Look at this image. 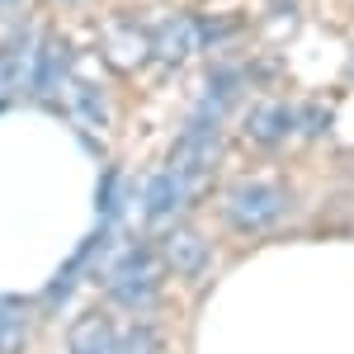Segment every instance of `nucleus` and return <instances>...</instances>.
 <instances>
[{"label":"nucleus","instance_id":"f257e3e1","mask_svg":"<svg viewBox=\"0 0 354 354\" xmlns=\"http://www.w3.org/2000/svg\"><path fill=\"white\" fill-rule=\"evenodd\" d=\"M156 293H161V260L147 245H128L109 270V298L128 312H142L156 302Z\"/></svg>","mask_w":354,"mask_h":354},{"label":"nucleus","instance_id":"f03ea898","mask_svg":"<svg viewBox=\"0 0 354 354\" xmlns=\"http://www.w3.org/2000/svg\"><path fill=\"white\" fill-rule=\"evenodd\" d=\"M288 213V194L270 185V180H245L227 194V227H236L245 236L255 232H270L274 222Z\"/></svg>","mask_w":354,"mask_h":354},{"label":"nucleus","instance_id":"7ed1b4c3","mask_svg":"<svg viewBox=\"0 0 354 354\" xmlns=\"http://www.w3.org/2000/svg\"><path fill=\"white\" fill-rule=\"evenodd\" d=\"M66 81H71V48H66L57 33H43V38H38V53H33V71H28L24 90L33 95V100L53 104Z\"/></svg>","mask_w":354,"mask_h":354},{"label":"nucleus","instance_id":"20e7f679","mask_svg":"<svg viewBox=\"0 0 354 354\" xmlns=\"http://www.w3.org/2000/svg\"><path fill=\"white\" fill-rule=\"evenodd\" d=\"M104 245H109V227L100 222V227H95V232H90V236H85V241L76 245L71 255H66V265H62V270L53 274V283L43 288V293H48V298H43V307H48V312H57L62 302H66L71 293H76V283H81V274L90 270V260H95V255H100Z\"/></svg>","mask_w":354,"mask_h":354},{"label":"nucleus","instance_id":"39448f33","mask_svg":"<svg viewBox=\"0 0 354 354\" xmlns=\"http://www.w3.org/2000/svg\"><path fill=\"white\" fill-rule=\"evenodd\" d=\"M198 15H170L165 24L151 28V57L161 66H185L198 53Z\"/></svg>","mask_w":354,"mask_h":354},{"label":"nucleus","instance_id":"423d86ee","mask_svg":"<svg viewBox=\"0 0 354 354\" xmlns=\"http://www.w3.org/2000/svg\"><path fill=\"white\" fill-rule=\"evenodd\" d=\"M241 133L250 147H283L293 137V109L283 100H260V104H250Z\"/></svg>","mask_w":354,"mask_h":354},{"label":"nucleus","instance_id":"0eeeda50","mask_svg":"<svg viewBox=\"0 0 354 354\" xmlns=\"http://www.w3.org/2000/svg\"><path fill=\"white\" fill-rule=\"evenodd\" d=\"M161 265L180 279H198V274H208V241L194 227H175L161 241Z\"/></svg>","mask_w":354,"mask_h":354},{"label":"nucleus","instance_id":"6e6552de","mask_svg":"<svg viewBox=\"0 0 354 354\" xmlns=\"http://www.w3.org/2000/svg\"><path fill=\"white\" fill-rule=\"evenodd\" d=\"M38 38H43V33H33V24H19L5 43H0V90H5V95H10V90H19V85H28Z\"/></svg>","mask_w":354,"mask_h":354},{"label":"nucleus","instance_id":"1a4fd4ad","mask_svg":"<svg viewBox=\"0 0 354 354\" xmlns=\"http://www.w3.org/2000/svg\"><path fill=\"white\" fill-rule=\"evenodd\" d=\"M71 354H123V330L104 312H85L71 330Z\"/></svg>","mask_w":354,"mask_h":354},{"label":"nucleus","instance_id":"9d476101","mask_svg":"<svg viewBox=\"0 0 354 354\" xmlns=\"http://www.w3.org/2000/svg\"><path fill=\"white\" fill-rule=\"evenodd\" d=\"M185 185L170 175V170H161V175H151V185H147V198H142V213H147V222L156 227V222L175 218L180 213V203H185Z\"/></svg>","mask_w":354,"mask_h":354},{"label":"nucleus","instance_id":"9b49d317","mask_svg":"<svg viewBox=\"0 0 354 354\" xmlns=\"http://www.w3.org/2000/svg\"><path fill=\"white\" fill-rule=\"evenodd\" d=\"M71 109L85 123H109V109H104V90L95 81H71Z\"/></svg>","mask_w":354,"mask_h":354},{"label":"nucleus","instance_id":"f8f14e48","mask_svg":"<svg viewBox=\"0 0 354 354\" xmlns=\"http://www.w3.org/2000/svg\"><path fill=\"white\" fill-rule=\"evenodd\" d=\"M24 345V307L0 293V354H19Z\"/></svg>","mask_w":354,"mask_h":354},{"label":"nucleus","instance_id":"ddd939ff","mask_svg":"<svg viewBox=\"0 0 354 354\" xmlns=\"http://www.w3.org/2000/svg\"><path fill=\"white\" fill-rule=\"evenodd\" d=\"M95 213L104 227L123 218V175L118 170H104V180H100V194H95Z\"/></svg>","mask_w":354,"mask_h":354},{"label":"nucleus","instance_id":"4468645a","mask_svg":"<svg viewBox=\"0 0 354 354\" xmlns=\"http://www.w3.org/2000/svg\"><path fill=\"white\" fill-rule=\"evenodd\" d=\"M123 354H161V345H156V330L151 326H123Z\"/></svg>","mask_w":354,"mask_h":354},{"label":"nucleus","instance_id":"2eb2a0df","mask_svg":"<svg viewBox=\"0 0 354 354\" xmlns=\"http://www.w3.org/2000/svg\"><path fill=\"white\" fill-rule=\"evenodd\" d=\"M326 123H330V113L322 109V104H307L302 113H293V128L307 137H317V133H326Z\"/></svg>","mask_w":354,"mask_h":354},{"label":"nucleus","instance_id":"dca6fc26","mask_svg":"<svg viewBox=\"0 0 354 354\" xmlns=\"http://www.w3.org/2000/svg\"><path fill=\"white\" fill-rule=\"evenodd\" d=\"M350 76H354V57H350Z\"/></svg>","mask_w":354,"mask_h":354},{"label":"nucleus","instance_id":"f3484780","mask_svg":"<svg viewBox=\"0 0 354 354\" xmlns=\"http://www.w3.org/2000/svg\"><path fill=\"white\" fill-rule=\"evenodd\" d=\"M0 5H5V0H0Z\"/></svg>","mask_w":354,"mask_h":354},{"label":"nucleus","instance_id":"a211bd4d","mask_svg":"<svg viewBox=\"0 0 354 354\" xmlns=\"http://www.w3.org/2000/svg\"><path fill=\"white\" fill-rule=\"evenodd\" d=\"M66 5H71V0H66Z\"/></svg>","mask_w":354,"mask_h":354}]
</instances>
